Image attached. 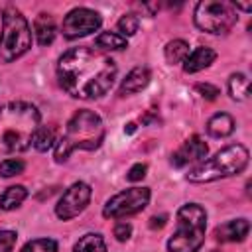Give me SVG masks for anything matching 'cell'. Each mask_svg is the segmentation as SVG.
Returning <instances> with one entry per match:
<instances>
[{
	"label": "cell",
	"mask_w": 252,
	"mask_h": 252,
	"mask_svg": "<svg viewBox=\"0 0 252 252\" xmlns=\"http://www.w3.org/2000/svg\"><path fill=\"white\" fill-rule=\"evenodd\" d=\"M116 73V63L106 53L89 47H73L57 63V79L63 91L83 100L104 96L112 89Z\"/></svg>",
	"instance_id": "6da1fadb"
},
{
	"label": "cell",
	"mask_w": 252,
	"mask_h": 252,
	"mask_svg": "<svg viewBox=\"0 0 252 252\" xmlns=\"http://www.w3.org/2000/svg\"><path fill=\"white\" fill-rule=\"evenodd\" d=\"M39 110L32 102L14 100L0 106V156L30 148L39 128Z\"/></svg>",
	"instance_id": "7a4b0ae2"
},
{
	"label": "cell",
	"mask_w": 252,
	"mask_h": 252,
	"mask_svg": "<svg viewBox=\"0 0 252 252\" xmlns=\"http://www.w3.org/2000/svg\"><path fill=\"white\" fill-rule=\"evenodd\" d=\"M104 140V126L93 110H79L67 122L65 132L55 142V161L63 163L75 150H96Z\"/></svg>",
	"instance_id": "3957f363"
},
{
	"label": "cell",
	"mask_w": 252,
	"mask_h": 252,
	"mask_svg": "<svg viewBox=\"0 0 252 252\" xmlns=\"http://www.w3.org/2000/svg\"><path fill=\"white\" fill-rule=\"evenodd\" d=\"M248 150L242 144H230L217 152L211 159H205L197 163L193 169L187 173V181L193 183H207L222 177H230L240 173L248 165Z\"/></svg>",
	"instance_id": "277c9868"
},
{
	"label": "cell",
	"mask_w": 252,
	"mask_h": 252,
	"mask_svg": "<svg viewBox=\"0 0 252 252\" xmlns=\"http://www.w3.org/2000/svg\"><path fill=\"white\" fill-rule=\"evenodd\" d=\"M207 213L197 203H187L177 211V230L167 242L169 252H197L205 242Z\"/></svg>",
	"instance_id": "5b68a950"
},
{
	"label": "cell",
	"mask_w": 252,
	"mask_h": 252,
	"mask_svg": "<svg viewBox=\"0 0 252 252\" xmlns=\"http://www.w3.org/2000/svg\"><path fill=\"white\" fill-rule=\"evenodd\" d=\"M32 47V30L28 20L14 6L2 10L0 63H12Z\"/></svg>",
	"instance_id": "8992f818"
},
{
	"label": "cell",
	"mask_w": 252,
	"mask_h": 252,
	"mask_svg": "<svg viewBox=\"0 0 252 252\" xmlns=\"http://www.w3.org/2000/svg\"><path fill=\"white\" fill-rule=\"evenodd\" d=\"M195 26L207 33H226L238 20L232 2L203 0L195 6Z\"/></svg>",
	"instance_id": "52a82bcc"
},
{
	"label": "cell",
	"mask_w": 252,
	"mask_h": 252,
	"mask_svg": "<svg viewBox=\"0 0 252 252\" xmlns=\"http://www.w3.org/2000/svg\"><path fill=\"white\" fill-rule=\"evenodd\" d=\"M148 201H150L148 187H130L110 197L102 209V215L106 219H124L140 213L148 205Z\"/></svg>",
	"instance_id": "ba28073f"
},
{
	"label": "cell",
	"mask_w": 252,
	"mask_h": 252,
	"mask_svg": "<svg viewBox=\"0 0 252 252\" xmlns=\"http://www.w3.org/2000/svg\"><path fill=\"white\" fill-rule=\"evenodd\" d=\"M100 24H102V20H100L98 12L89 10V8H75L63 18L61 32L67 39H77V37L96 32L100 28Z\"/></svg>",
	"instance_id": "9c48e42d"
},
{
	"label": "cell",
	"mask_w": 252,
	"mask_h": 252,
	"mask_svg": "<svg viewBox=\"0 0 252 252\" xmlns=\"http://www.w3.org/2000/svg\"><path fill=\"white\" fill-rule=\"evenodd\" d=\"M91 185H87L85 181H77L73 183L65 193L63 197L59 199L57 207H55V215L61 219V220H69L73 217H77L79 213H83L91 201Z\"/></svg>",
	"instance_id": "30bf717a"
},
{
	"label": "cell",
	"mask_w": 252,
	"mask_h": 252,
	"mask_svg": "<svg viewBox=\"0 0 252 252\" xmlns=\"http://www.w3.org/2000/svg\"><path fill=\"white\" fill-rule=\"evenodd\" d=\"M209 148L207 144L199 138V136H191L189 140L183 142V146L171 156V165L173 167H185L189 163H195V161H201L205 156H207Z\"/></svg>",
	"instance_id": "8fae6325"
},
{
	"label": "cell",
	"mask_w": 252,
	"mask_h": 252,
	"mask_svg": "<svg viewBox=\"0 0 252 252\" xmlns=\"http://www.w3.org/2000/svg\"><path fill=\"white\" fill-rule=\"evenodd\" d=\"M248 232H250V222L246 219H232L215 228V238L219 242H240L248 236Z\"/></svg>",
	"instance_id": "7c38bea8"
},
{
	"label": "cell",
	"mask_w": 252,
	"mask_h": 252,
	"mask_svg": "<svg viewBox=\"0 0 252 252\" xmlns=\"http://www.w3.org/2000/svg\"><path fill=\"white\" fill-rule=\"evenodd\" d=\"M150 79H152V75H150V69H148V67H134V69L126 75V79L122 81V85H120V94L126 96V94H136V93H140L142 89L148 87Z\"/></svg>",
	"instance_id": "4fadbf2b"
},
{
	"label": "cell",
	"mask_w": 252,
	"mask_h": 252,
	"mask_svg": "<svg viewBox=\"0 0 252 252\" xmlns=\"http://www.w3.org/2000/svg\"><path fill=\"white\" fill-rule=\"evenodd\" d=\"M217 59V53L211 49V47H195L183 61V69L185 73H197V71H203L205 67H209L213 61Z\"/></svg>",
	"instance_id": "5bb4252c"
},
{
	"label": "cell",
	"mask_w": 252,
	"mask_h": 252,
	"mask_svg": "<svg viewBox=\"0 0 252 252\" xmlns=\"http://www.w3.org/2000/svg\"><path fill=\"white\" fill-rule=\"evenodd\" d=\"M232 130H234V118L226 112H219L211 116L207 122V132L213 138H226L228 134H232Z\"/></svg>",
	"instance_id": "9a60e30c"
},
{
	"label": "cell",
	"mask_w": 252,
	"mask_h": 252,
	"mask_svg": "<svg viewBox=\"0 0 252 252\" xmlns=\"http://www.w3.org/2000/svg\"><path fill=\"white\" fill-rule=\"evenodd\" d=\"M33 30H35V37H37V43L39 45H49L53 39H55V22L49 14L41 12L35 22H33Z\"/></svg>",
	"instance_id": "2e32d148"
},
{
	"label": "cell",
	"mask_w": 252,
	"mask_h": 252,
	"mask_svg": "<svg viewBox=\"0 0 252 252\" xmlns=\"http://www.w3.org/2000/svg\"><path fill=\"white\" fill-rule=\"evenodd\" d=\"M26 197H28V191H26L24 185H12L0 195V209L2 211H12V209L20 207Z\"/></svg>",
	"instance_id": "e0dca14e"
},
{
	"label": "cell",
	"mask_w": 252,
	"mask_h": 252,
	"mask_svg": "<svg viewBox=\"0 0 252 252\" xmlns=\"http://www.w3.org/2000/svg\"><path fill=\"white\" fill-rule=\"evenodd\" d=\"M94 45L100 51H120V49L128 47L126 37H122L120 33H112V32H102L100 35H96Z\"/></svg>",
	"instance_id": "ac0fdd59"
},
{
	"label": "cell",
	"mask_w": 252,
	"mask_h": 252,
	"mask_svg": "<svg viewBox=\"0 0 252 252\" xmlns=\"http://www.w3.org/2000/svg\"><path fill=\"white\" fill-rule=\"evenodd\" d=\"M228 93H230V96L234 100H244L248 96V93H250V81H248V77L242 75V73L230 75V79H228Z\"/></svg>",
	"instance_id": "d6986e66"
},
{
	"label": "cell",
	"mask_w": 252,
	"mask_h": 252,
	"mask_svg": "<svg viewBox=\"0 0 252 252\" xmlns=\"http://www.w3.org/2000/svg\"><path fill=\"white\" fill-rule=\"evenodd\" d=\"M73 252H106V244H104L100 234L89 232V234L79 238V242L75 244Z\"/></svg>",
	"instance_id": "ffe728a7"
},
{
	"label": "cell",
	"mask_w": 252,
	"mask_h": 252,
	"mask_svg": "<svg viewBox=\"0 0 252 252\" xmlns=\"http://www.w3.org/2000/svg\"><path fill=\"white\" fill-rule=\"evenodd\" d=\"M187 55H189V45L183 39H173L165 45V59L171 65L173 63H183Z\"/></svg>",
	"instance_id": "44dd1931"
},
{
	"label": "cell",
	"mask_w": 252,
	"mask_h": 252,
	"mask_svg": "<svg viewBox=\"0 0 252 252\" xmlns=\"http://www.w3.org/2000/svg\"><path fill=\"white\" fill-rule=\"evenodd\" d=\"M55 142H57L55 140V128L53 126H39L32 144H33V148L37 152H47Z\"/></svg>",
	"instance_id": "7402d4cb"
},
{
	"label": "cell",
	"mask_w": 252,
	"mask_h": 252,
	"mask_svg": "<svg viewBox=\"0 0 252 252\" xmlns=\"http://www.w3.org/2000/svg\"><path fill=\"white\" fill-rule=\"evenodd\" d=\"M22 252H57V242L53 238H35L30 240Z\"/></svg>",
	"instance_id": "603a6c76"
},
{
	"label": "cell",
	"mask_w": 252,
	"mask_h": 252,
	"mask_svg": "<svg viewBox=\"0 0 252 252\" xmlns=\"http://www.w3.org/2000/svg\"><path fill=\"white\" fill-rule=\"evenodd\" d=\"M138 26H140V20H138L136 14H124V16L118 20V24H116V28H118V32H120L122 37L134 35V33L138 32Z\"/></svg>",
	"instance_id": "cb8c5ba5"
},
{
	"label": "cell",
	"mask_w": 252,
	"mask_h": 252,
	"mask_svg": "<svg viewBox=\"0 0 252 252\" xmlns=\"http://www.w3.org/2000/svg\"><path fill=\"white\" fill-rule=\"evenodd\" d=\"M26 167V163L22 159H16V158H8L4 161H0V175L2 177H12V175H18L22 173Z\"/></svg>",
	"instance_id": "d4e9b609"
},
{
	"label": "cell",
	"mask_w": 252,
	"mask_h": 252,
	"mask_svg": "<svg viewBox=\"0 0 252 252\" xmlns=\"http://www.w3.org/2000/svg\"><path fill=\"white\" fill-rule=\"evenodd\" d=\"M18 234L14 230H0V252H12Z\"/></svg>",
	"instance_id": "484cf974"
},
{
	"label": "cell",
	"mask_w": 252,
	"mask_h": 252,
	"mask_svg": "<svg viewBox=\"0 0 252 252\" xmlns=\"http://www.w3.org/2000/svg\"><path fill=\"white\" fill-rule=\"evenodd\" d=\"M195 91H197L203 98H209V100H215V98L219 96V89L213 87V85H209V83H197V85H195Z\"/></svg>",
	"instance_id": "4316f807"
},
{
	"label": "cell",
	"mask_w": 252,
	"mask_h": 252,
	"mask_svg": "<svg viewBox=\"0 0 252 252\" xmlns=\"http://www.w3.org/2000/svg\"><path fill=\"white\" fill-rule=\"evenodd\" d=\"M146 171H148V165L146 163H136V165L130 167V171L126 173V177H128V181H140V179L146 177Z\"/></svg>",
	"instance_id": "83f0119b"
},
{
	"label": "cell",
	"mask_w": 252,
	"mask_h": 252,
	"mask_svg": "<svg viewBox=\"0 0 252 252\" xmlns=\"http://www.w3.org/2000/svg\"><path fill=\"white\" fill-rule=\"evenodd\" d=\"M130 234H132V226H130L128 222H118V224L114 226V236H116V240L126 242V240L130 238Z\"/></svg>",
	"instance_id": "f1b7e54d"
},
{
	"label": "cell",
	"mask_w": 252,
	"mask_h": 252,
	"mask_svg": "<svg viewBox=\"0 0 252 252\" xmlns=\"http://www.w3.org/2000/svg\"><path fill=\"white\" fill-rule=\"evenodd\" d=\"M163 224H165V215H161V217H152V222H150L152 228H161Z\"/></svg>",
	"instance_id": "f546056e"
},
{
	"label": "cell",
	"mask_w": 252,
	"mask_h": 252,
	"mask_svg": "<svg viewBox=\"0 0 252 252\" xmlns=\"http://www.w3.org/2000/svg\"><path fill=\"white\" fill-rule=\"evenodd\" d=\"M124 132H126V134H134V132H136V124H134V122H130V124H126V128H124Z\"/></svg>",
	"instance_id": "4dcf8cb0"
}]
</instances>
